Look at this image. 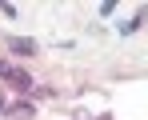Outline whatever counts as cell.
<instances>
[{"mask_svg":"<svg viewBox=\"0 0 148 120\" xmlns=\"http://www.w3.org/2000/svg\"><path fill=\"white\" fill-rule=\"evenodd\" d=\"M4 76L12 80V88H16V92H28V88H32V76H28V72H20V68H8Z\"/></svg>","mask_w":148,"mask_h":120,"instance_id":"2","label":"cell"},{"mask_svg":"<svg viewBox=\"0 0 148 120\" xmlns=\"http://www.w3.org/2000/svg\"><path fill=\"white\" fill-rule=\"evenodd\" d=\"M8 48H12V52H16V56H36V40H32V36H12V40H8Z\"/></svg>","mask_w":148,"mask_h":120,"instance_id":"1","label":"cell"},{"mask_svg":"<svg viewBox=\"0 0 148 120\" xmlns=\"http://www.w3.org/2000/svg\"><path fill=\"white\" fill-rule=\"evenodd\" d=\"M0 112H4V96H0Z\"/></svg>","mask_w":148,"mask_h":120,"instance_id":"4","label":"cell"},{"mask_svg":"<svg viewBox=\"0 0 148 120\" xmlns=\"http://www.w3.org/2000/svg\"><path fill=\"white\" fill-rule=\"evenodd\" d=\"M140 20H144V12H136L132 20H124V24H120V32H124V36H128V32H136V28H140Z\"/></svg>","mask_w":148,"mask_h":120,"instance_id":"3","label":"cell"}]
</instances>
